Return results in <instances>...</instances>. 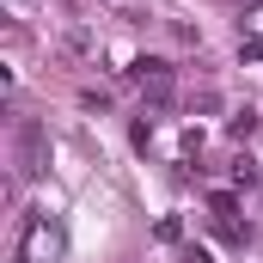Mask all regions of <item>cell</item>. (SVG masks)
<instances>
[{
  "label": "cell",
  "instance_id": "6da1fadb",
  "mask_svg": "<svg viewBox=\"0 0 263 263\" xmlns=\"http://www.w3.org/2000/svg\"><path fill=\"white\" fill-rule=\"evenodd\" d=\"M62 257V227L49 220V208H31L18 227V263H55Z\"/></svg>",
  "mask_w": 263,
  "mask_h": 263
},
{
  "label": "cell",
  "instance_id": "7a4b0ae2",
  "mask_svg": "<svg viewBox=\"0 0 263 263\" xmlns=\"http://www.w3.org/2000/svg\"><path fill=\"white\" fill-rule=\"evenodd\" d=\"M43 165H49V135H43V123L12 117V172L18 178H43Z\"/></svg>",
  "mask_w": 263,
  "mask_h": 263
},
{
  "label": "cell",
  "instance_id": "3957f363",
  "mask_svg": "<svg viewBox=\"0 0 263 263\" xmlns=\"http://www.w3.org/2000/svg\"><path fill=\"white\" fill-rule=\"evenodd\" d=\"M129 73L141 80V92H147V104H153V110H165V104L178 98V80H172V67H165V62H135Z\"/></svg>",
  "mask_w": 263,
  "mask_h": 263
},
{
  "label": "cell",
  "instance_id": "277c9868",
  "mask_svg": "<svg viewBox=\"0 0 263 263\" xmlns=\"http://www.w3.org/2000/svg\"><path fill=\"white\" fill-rule=\"evenodd\" d=\"M251 135H257V117H251V110H239V117H233V141H251Z\"/></svg>",
  "mask_w": 263,
  "mask_h": 263
},
{
  "label": "cell",
  "instance_id": "5b68a950",
  "mask_svg": "<svg viewBox=\"0 0 263 263\" xmlns=\"http://www.w3.org/2000/svg\"><path fill=\"white\" fill-rule=\"evenodd\" d=\"M233 178H239V184H257V159H251V153H245V159H233Z\"/></svg>",
  "mask_w": 263,
  "mask_h": 263
},
{
  "label": "cell",
  "instance_id": "8992f818",
  "mask_svg": "<svg viewBox=\"0 0 263 263\" xmlns=\"http://www.w3.org/2000/svg\"><path fill=\"white\" fill-rule=\"evenodd\" d=\"M178 263H214V257H208L202 245H184V257H178Z\"/></svg>",
  "mask_w": 263,
  "mask_h": 263
}]
</instances>
